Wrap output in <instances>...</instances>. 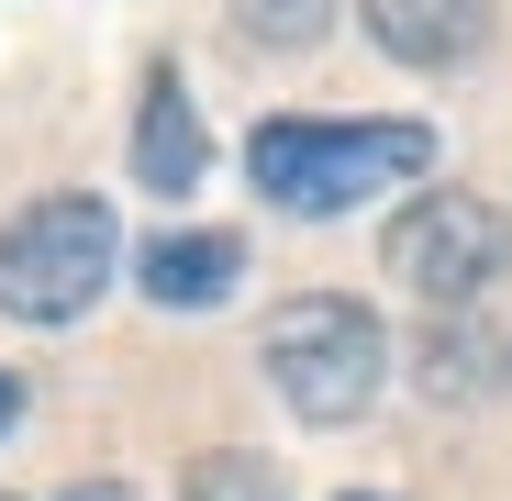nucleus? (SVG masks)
I'll list each match as a JSON object with an SVG mask.
<instances>
[{
    "label": "nucleus",
    "mask_w": 512,
    "mask_h": 501,
    "mask_svg": "<svg viewBox=\"0 0 512 501\" xmlns=\"http://www.w3.org/2000/svg\"><path fill=\"white\" fill-rule=\"evenodd\" d=\"M112 257H123L112 201L56 190V201H34V212L0 223V312H12V323H78L112 290Z\"/></svg>",
    "instance_id": "3"
},
{
    "label": "nucleus",
    "mask_w": 512,
    "mask_h": 501,
    "mask_svg": "<svg viewBox=\"0 0 512 501\" xmlns=\"http://www.w3.org/2000/svg\"><path fill=\"white\" fill-rule=\"evenodd\" d=\"M357 12L401 67H457L490 45V0H357Z\"/></svg>",
    "instance_id": "6"
},
{
    "label": "nucleus",
    "mask_w": 512,
    "mask_h": 501,
    "mask_svg": "<svg viewBox=\"0 0 512 501\" xmlns=\"http://www.w3.org/2000/svg\"><path fill=\"white\" fill-rule=\"evenodd\" d=\"M234 279H245L234 234H167V245H145V301H167V312H212Z\"/></svg>",
    "instance_id": "7"
},
{
    "label": "nucleus",
    "mask_w": 512,
    "mask_h": 501,
    "mask_svg": "<svg viewBox=\"0 0 512 501\" xmlns=\"http://www.w3.org/2000/svg\"><path fill=\"white\" fill-rule=\"evenodd\" d=\"M357 501H368V490H357Z\"/></svg>",
    "instance_id": "14"
},
{
    "label": "nucleus",
    "mask_w": 512,
    "mask_h": 501,
    "mask_svg": "<svg viewBox=\"0 0 512 501\" xmlns=\"http://www.w3.org/2000/svg\"><path fill=\"white\" fill-rule=\"evenodd\" d=\"M201 167H212V134H201V112H190V90H179V67H145L134 179H145L156 201H179V190H201Z\"/></svg>",
    "instance_id": "5"
},
{
    "label": "nucleus",
    "mask_w": 512,
    "mask_h": 501,
    "mask_svg": "<svg viewBox=\"0 0 512 501\" xmlns=\"http://www.w3.org/2000/svg\"><path fill=\"white\" fill-rule=\"evenodd\" d=\"M12 424H23V379L0 368V435H12Z\"/></svg>",
    "instance_id": "11"
},
{
    "label": "nucleus",
    "mask_w": 512,
    "mask_h": 501,
    "mask_svg": "<svg viewBox=\"0 0 512 501\" xmlns=\"http://www.w3.org/2000/svg\"><path fill=\"white\" fill-rule=\"evenodd\" d=\"M234 23H245L256 45H323L334 0H234Z\"/></svg>",
    "instance_id": "10"
},
{
    "label": "nucleus",
    "mask_w": 512,
    "mask_h": 501,
    "mask_svg": "<svg viewBox=\"0 0 512 501\" xmlns=\"http://www.w3.org/2000/svg\"><path fill=\"white\" fill-rule=\"evenodd\" d=\"M256 368H268V390L301 412V424H357V412L379 401V379H390V334L346 290H301V301L268 312Z\"/></svg>",
    "instance_id": "2"
},
{
    "label": "nucleus",
    "mask_w": 512,
    "mask_h": 501,
    "mask_svg": "<svg viewBox=\"0 0 512 501\" xmlns=\"http://www.w3.org/2000/svg\"><path fill=\"white\" fill-rule=\"evenodd\" d=\"M0 501H12V490H0Z\"/></svg>",
    "instance_id": "13"
},
{
    "label": "nucleus",
    "mask_w": 512,
    "mask_h": 501,
    "mask_svg": "<svg viewBox=\"0 0 512 501\" xmlns=\"http://www.w3.org/2000/svg\"><path fill=\"white\" fill-rule=\"evenodd\" d=\"M390 279H412L435 312L479 301V290L501 279V212L468 201V190H423V201L390 223Z\"/></svg>",
    "instance_id": "4"
},
{
    "label": "nucleus",
    "mask_w": 512,
    "mask_h": 501,
    "mask_svg": "<svg viewBox=\"0 0 512 501\" xmlns=\"http://www.w3.org/2000/svg\"><path fill=\"white\" fill-rule=\"evenodd\" d=\"M190 501H290V490H279V468H268V457H234V446H223V457H201V468H190Z\"/></svg>",
    "instance_id": "9"
},
{
    "label": "nucleus",
    "mask_w": 512,
    "mask_h": 501,
    "mask_svg": "<svg viewBox=\"0 0 512 501\" xmlns=\"http://www.w3.org/2000/svg\"><path fill=\"white\" fill-rule=\"evenodd\" d=\"M67 501H134V490H123V479H78Z\"/></svg>",
    "instance_id": "12"
},
{
    "label": "nucleus",
    "mask_w": 512,
    "mask_h": 501,
    "mask_svg": "<svg viewBox=\"0 0 512 501\" xmlns=\"http://www.w3.org/2000/svg\"><path fill=\"white\" fill-rule=\"evenodd\" d=\"M435 167L423 123H256L245 134V179L279 212H357L379 190H412Z\"/></svg>",
    "instance_id": "1"
},
{
    "label": "nucleus",
    "mask_w": 512,
    "mask_h": 501,
    "mask_svg": "<svg viewBox=\"0 0 512 501\" xmlns=\"http://www.w3.org/2000/svg\"><path fill=\"white\" fill-rule=\"evenodd\" d=\"M501 379H512V334H490V323H435V334H423V390L479 401Z\"/></svg>",
    "instance_id": "8"
}]
</instances>
